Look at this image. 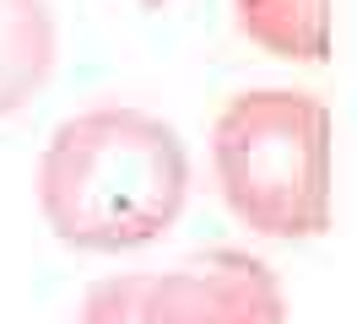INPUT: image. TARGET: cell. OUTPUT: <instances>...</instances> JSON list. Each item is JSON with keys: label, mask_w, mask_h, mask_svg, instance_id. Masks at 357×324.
<instances>
[{"label": "cell", "mask_w": 357, "mask_h": 324, "mask_svg": "<svg viewBox=\"0 0 357 324\" xmlns=\"http://www.w3.org/2000/svg\"><path fill=\"white\" fill-rule=\"evenodd\" d=\"M146 324H287V286L249 249H206L146 270Z\"/></svg>", "instance_id": "3957f363"}, {"label": "cell", "mask_w": 357, "mask_h": 324, "mask_svg": "<svg viewBox=\"0 0 357 324\" xmlns=\"http://www.w3.org/2000/svg\"><path fill=\"white\" fill-rule=\"evenodd\" d=\"M141 6H146V11H157V6H168V0H141Z\"/></svg>", "instance_id": "52a82bcc"}, {"label": "cell", "mask_w": 357, "mask_h": 324, "mask_svg": "<svg viewBox=\"0 0 357 324\" xmlns=\"http://www.w3.org/2000/svg\"><path fill=\"white\" fill-rule=\"evenodd\" d=\"M233 27L271 60L325 65L335 43V0H233Z\"/></svg>", "instance_id": "5b68a950"}, {"label": "cell", "mask_w": 357, "mask_h": 324, "mask_svg": "<svg viewBox=\"0 0 357 324\" xmlns=\"http://www.w3.org/2000/svg\"><path fill=\"white\" fill-rule=\"evenodd\" d=\"M76 324H146V270L92 281L76 302Z\"/></svg>", "instance_id": "8992f818"}, {"label": "cell", "mask_w": 357, "mask_h": 324, "mask_svg": "<svg viewBox=\"0 0 357 324\" xmlns=\"http://www.w3.org/2000/svg\"><path fill=\"white\" fill-rule=\"evenodd\" d=\"M211 178L249 233L309 243L335 216V114L309 86H249L211 119Z\"/></svg>", "instance_id": "7a4b0ae2"}, {"label": "cell", "mask_w": 357, "mask_h": 324, "mask_svg": "<svg viewBox=\"0 0 357 324\" xmlns=\"http://www.w3.org/2000/svg\"><path fill=\"white\" fill-rule=\"evenodd\" d=\"M195 162L162 114L92 103L49 130L33 194L44 227L76 254H130L174 227L190 206Z\"/></svg>", "instance_id": "6da1fadb"}, {"label": "cell", "mask_w": 357, "mask_h": 324, "mask_svg": "<svg viewBox=\"0 0 357 324\" xmlns=\"http://www.w3.org/2000/svg\"><path fill=\"white\" fill-rule=\"evenodd\" d=\"M60 22L49 0H0V119L22 114L54 76Z\"/></svg>", "instance_id": "277c9868"}]
</instances>
